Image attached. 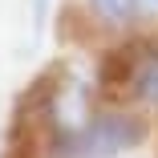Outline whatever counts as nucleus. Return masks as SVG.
Here are the masks:
<instances>
[{"label":"nucleus","mask_w":158,"mask_h":158,"mask_svg":"<svg viewBox=\"0 0 158 158\" xmlns=\"http://www.w3.org/2000/svg\"><path fill=\"white\" fill-rule=\"evenodd\" d=\"M98 4H102V12H110V0H98ZM122 4H126V0H122Z\"/></svg>","instance_id":"nucleus-1"}]
</instances>
